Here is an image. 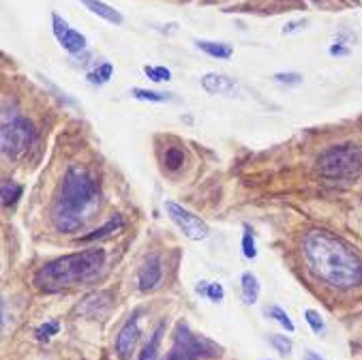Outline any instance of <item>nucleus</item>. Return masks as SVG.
Masks as SVG:
<instances>
[{
    "mask_svg": "<svg viewBox=\"0 0 362 360\" xmlns=\"http://www.w3.org/2000/svg\"><path fill=\"white\" fill-rule=\"evenodd\" d=\"M303 251L313 274L334 290H351L362 283V260L339 236L313 230L303 238Z\"/></svg>",
    "mask_w": 362,
    "mask_h": 360,
    "instance_id": "obj_1",
    "label": "nucleus"
},
{
    "mask_svg": "<svg viewBox=\"0 0 362 360\" xmlns=\"http://www.w3.org/2000/svg\"><path fill=\"white\" fill-rule=\"evenodd\" d=\"M99 210V185L84 168H69L52 208V223L58 232L84 228Z\"/></svg>",
    "mask_w": 362,
    "mask_h": 360,
    "instance_id": "obj_2",
    "label": "nucleus"
},
{
    "mask_svg": "<svg viewBox=\"0 0 362 360\" xmlns=\"http://www.w3.org/2000/svg\"><path fill=\"white\" fill-rule=\"evenodd\" d=\"M105 266V251L95 247L82 253L62 255L41 266L35 274V285L43 292H62L93 281Z\"/></svg>",
    "mask_w": 362,
    "mask_h": 360,
    "instance_id": "obj_3",
    "label": "nucleus"
},
{
    "mask_svg": "<svg viewBox=\"0 0 362 360\" xmlns=\"http://www.w3.org/2000/svg\"><path fill=\"white\" fill-rule=\"evenodd\" d=\"M317 172L330 182H351L362 172V151L351 144L332 146L317 159Z\"/></svg>",
    "mask_w": 362,
    "mask_h": 360,
    "instance_id": "obj_4",
    "label": "nucleus"
},
{
    "mask_svg": "<svg viewBox=\"0 0 362 360\" xmlns=\"http://www.w3.org/2000/svg\"><path fill=\"white\" fill-rule=\"evenodd\" d=\"M35 141V129L30 124V120H26L24 116H3V129H0V146H3V155L18 159L22 157L30 144Z\"/></svg>",
    "mask_w": 362,
    "mask_h": 360,
    "instance_id": "obj_5",
    "label": "nucleus"
},
{
    "mask_svg": "<svg viewBox=\"0 0 362 360\" xmlns=\"http://www.w3.org/2000/svg\"><path fill=\"white\" fill-rule=\"evenodd\" d=\"M174 347L182 349L185 354H189L191 358H214L221 354V345H216L214 341L191 332V328L187 324H178L176 326V335H174Z\"/></svg>",
    "mask_w": 362,
    "mask_h": 360,
    "instance_id": "obj_6",
    "label": "nucleus"
},
{
    "mask_svg": "<svg viewBox=\"0 0 362 360\" xmlns=\"http://www.w3.org/2000/svg\"><path fill=\"white\" fill-rule=\"evenodd\" d=\"M165 212L168 217L174 221V226L189 238V240H204L208 236V226L193 214L191 210L182 208L176 202H165Z\"/></svg>",
    "mask_w": 362,
    "mask_h": 360,
    "instance_id": "obj_7",
    "label": "nucleus"
},
{
    "mask_svg": "<svg viewBox=\"0 0 362 360\" xmlns=\"http://www.w3.org/2000/svg\"><path fill=\"white\" fill-rule=\"evenodd\" d=\"M52 24H54V35L58 39V43L71 52V54H78L82 50H86V37L80 30L71 28L58 13H52Z\"/></svg>",
    "mask_w": 362,
    "mask_h": 360,
    "instance_id": "obj_8",
    "label": "nucleus"
},
{
    "mask_svg": "<svg viewBox=\"0 0 362 360\" xmlns=\"http://www.w3.org/2000/svg\"><path fill=\"white\" fill-rule=\"evenodd\" d=\"M139 341V313H133L131 320H127V324L120 328L118 337H116V354L120 360H129L135 345Z\"/></svg>",
    "mask_w": 362,
    "mask_h": 360,
    "instance_id": "obj_9",
    "label": "nucleus"
},
{
    "mask_svg": "<svg viewBox=\"0 0 362 360\" xmlns=\"http://www.w3.org/2000/svg\"><path fill=\"white\" fill-rule=\"evenodd\" d=\"M163 277V264L159 255H148L146 260L141 262L139 272H137V281H139V290L141 292H151L161 283Z\"/></svg>",
    "mask_w": 362,
    "mask_h": 360,
    "instance_id": "obj_10",
    "label": "nucleus"
},
{
    "mask_svg": "<svg viewBox=\"0 0 362 360\" xmlns=\"http://www.w3.org/2000/svg\"><path fill=\"white\" fill-rule=\"evenodd\" d=\"M202 86L210 95H232L236 91V82L223 74H206L202 78Z\"/></svg>",
    "mask_w": 362,
    "mask_h": 360,
    "instance_id": "obj_11",
    "label": "nucleus"
},
{
    "mask_svg": "<svg viewBox=\"0 0 362 360\" xmlns=\"http://www.w3.org/2000/svg\"><path fill=\"white\" fill-rule=\"evenodd\" d=\"M80 3L90 11V13H95V16H99V18H103L105 22H112V24H122V16L116 11V9H112L110 5H105V3H101V0H80Z\"/></svg>",
    "mask_w": 362,
    "mask_h": 360,
    "instance_id": "obj_12",
    "label": "nucleus"
},
{
    "mask_svg": "<svg viewBox=\"0 0 362 360\" xmlns=\"http://www.w3.org/2000/svg\"><path fill=\"white\" fill-rule=\"evenodd\" d=\"M240 287H243V298L247 305H255L259 298V283L253 272H243L240 277Z\"/></svg>",
    "mask_w": 362,
    "mask_h": 360,
    "instance_id": "obj_13",
    "label": "nucleus"
},
{
    "mask_svg": "<svg viewBox=\"0 0 362 360\" xmlns=\"http://www.w3.org/2000/svg\"><path fill=\"white\" fill-rule=\"evenodd\" d=\"M197 47L199 50H204L208 56H212V58H221V60H226V58H230L232 54H234V50L228 45V43H214V41H197Z\"/></svg>",
    "mask_w": 362,
    "mask_h": 360,
    "instance_id": "obj_14",
    "label": "nucleus"
},
{
    "mask_svg": "<svg viewBox=\"0 0 362 360\" xmlns=\"http://www.w3.org/2000/svg\"><path fill=\"white\" fill-rule=\"evenodd\" d=\"M161 335H163V326H159L155 330V335L151 337V341L144 345V349L139 352L137 360H159V345H161Z\"/></svg>",
    "mask_w": 362,
    "mask_h": 360,
    "instance_id": "obj_15",
    "label": "nucleus"
},
{
    "mask_svg": "<svg viewBox=\"0 0 362 360\" xmlns=\"http://www.w3.org/2000/svg\"><path fill=\"white\" fill-rule=\"evenodd\" d=\"M197 294H204V296H208V298L214 301V303H221L223 296H226V290H223V285H221V283H206V281H199V285H197Z\"/></svg>",
    "mask_w": 362,
    "mask_h": 360,
    "instance_id": "obj_16",
    "label": "nucleus"
},
{
    "mask_svg": "<svg viewBox=\"0 0 362 360\" xmlns=\"http://www.w3.org/2000/svg\"><path fill=\"white\" fill-rule=\"evenodd\" d=\"M122 226H124V221H122V217H114L112 221H107L103 228H99L95 234H88V236H82V243H88V240H97V238H105V236H110L112 232H118V230H122Z\"/></svg>",
    "mask_w": 362,
    "mask_h": 360,
    "instance_id": "obj_17",
    "label": "nucleus"
},
{
    "mask_svg": "<svg viewBox=\"0 0 362 360\" xmlns=\"http://www.w3.org/2000/svg\"><path fill=\"white\" fill-rule=\"evenodd\" d=\"M22 185L13 182V180H5L3 182V206H13L20 197H22Z\"/></svg>",
    "mask_w": 362,
    "mask_h": 360,
    "instance_id": "obj_18",
    "label": "nucleus"
},
{
    "mask_svg": "<svg viewBox=\"0 0 362 360\" xmlns=\"http://www.w3.org/2000/svg\"><path fill=\"white\" fill-rule=\"evenodd\" d=\"M131 97H135L139 101H153V103L170 101V95L168 93H155V91H144V88H133L131 91Z\"/></svg>",
    "mask_w": 362,
    "mask_h": 360,
    "instance_id": "obj_19",
    "label": "nucleus"
},
{
    "mask_svg": "<svg viewBox=\"0 0 362 360\" xmlns=\"http://www.w3.org/2000/svg\"><path fill=\"white\" fill-rule=\"evenodd\" d=\"M266 315H270V318H274L287 332H294L296 330V326H294V322L289 320V315L281 309V307H270V309H266Z\"/></svg>",
    "mask_w": 362,
    "mask_h": 360,
    "instance_id": "obj_20",
    "label": "nucleus"
},
{
    "mask_svg": "<svg viewBox=\"0 0 362 360\" xmlns=\"http://www.w3.org/2000/svg\"><path fill=\"white\" fill-rule=\"evenodd\" d=\"M270 345H272L279 354H283V356H287L289 352H292V341L285 339V335H272V337H270Z\"/></svg>",
    "mask_w": 362,
    "mask_h": 360,
    "instance_id": "obj_21",
    "label": "nucleus"
},
{
    "mask_svg": "<svg viewBox=\"0 0 362 360\" xmlns=\"http://www.w3.org/2000/svg\"><path fill=\"white\" fill-rule=\"evenodd\" d=\"M144 71H146V76L153 82H165V80H170V69H165V66H144Z\"/></svg>",
    "mask_w": 362,
    "mask_h": 360,
    "instance_id": "obj_22",
    "label": "nucleus"
},
{
    "mask_svg": "<svg viewBox=\"0 0 362 360\" xmlns=\"http://www.w3.org/2000/svg\"><path fill=\"white\" fill-rule=\"evenodd\" d=\"M182 161H185L182 151H178V149H170V151L165 153V166H168L170 170H178V168L182 166Z\"/></svg>",
    "mask_w": 362,
    "mask_h": 360,
    "instance_id": "obj_23",
    "label": "nucleus"
},
{
    "mask_svg": "<svg viewBox=\"0 0 362 360\" xmlns=\"http://www.w3.org/2000/svg\"><path fill=\"white\" fill-rule=\"evenodd\" d=\"M243 253L249 260H253L257 255V249H255V240H253L251 230H245V234H243Z\"/></svg>",
    "mask_w": 362,
    "mask_h": 360,
    "instance_id": "obj_24",
    "label": "nucleus"
},
{
    "mask_svg": "<svg viewBox=\"0 0 362 360\" xmlns=\"http://www.w3.org/2000/svg\"><path fill=\"white\" fill-rule=\"evenodd\" d=\"M305 320L309 322V326H311V330L313 332H322L324 330V320H322V315L317 313V311H313V309H307L305 311Z\"/></svg>",
    "mask_w": 362,
    "mask_h": 360,
    "instance_id": "obj_25",
    "label": "nucleus"
},
{
    "mask_svg": "<svg viewBox=\"0 0 362 360\" xmlns=\"http://www.w3.org/2000/svg\"><path fill=\"white\" fill-rule=\"evenodd\" d=\"M110 78H112V64H103L99 71H95V74L88 76V80H90L93 84H103V82H107Z\"/></svg>",
    "mask_w": 362,
    "mask_h": 360,
    "instance_id": "obj_26",
    "label": "nucleus"
},
{
    "mask_svg": "<svg viewBox=\"0 0 362 360\" xmlns=\"http://www.w3.org/2000/svg\"><path fill=\"white\" fill-rule=\"evenodd\" d=\"M56 332H58V322H47V324H43V326L37 328V339L39 341H47Z\"/></svg>",
    "mask_w": 362,
    "mask_h": 360,
    "instance_id": "obj_27",
    "label": "nucleus"
},
{
    "mask_svg": "<svg viewBox=\"0 0 362 360\" xmlns=\"http://www.w3.org/2000/svg\"><path fill=\"white\" fill-rule=\"evenodd\" d=\"M274 80L279 84H300L303 82V76H298V74H276Z\"/></svg>",
    "mask_w": 362,
    "mask_h": 360,
    "instance_id": "obj_28",
    "label": "nucleus"
},
{
    "mask_svg": "<svg viewBox=\"0 0 362 360\" xmlns=\"http://www.w3.org/2000/svg\"><path fill=\"white\" fill-rule=\"evenodd\" d=\"M298 28H305V22H292V24H287V26L283 28V35H289V33H294V30H298Z\"/></svg>",
    "mask_w": 362,
    "mask_h": 360,
    "instance_id": "obj_29",
    "label": "nucleus"
},
{
    "mask_svg": "<svg viewBox=\"0 0 362 360\" xmlns=\"http://www.w3.org/2000/svg\"><path fill=\"white\" fill-rule=\"evenodd\" d=\"M330 54H332V56H345V54H347V50H345V47H341V45H332V47H330Z\"/></svg>",
    "mask_w": 362,
    "mask_h": 360,
    "instance_id": "obj_30",
    "label": "nucleus"
},
{
    "mask_svg": "<svg viewBox=\"0 0 362 360\" xmlns=\"http://www.w3.org/2000/svg\"><path fill=\"white\" fill-rule=\"evenodd\" d=\"M305 360H324L317 352H311V349H307L305 352Z\"/></svg>",
    "mask_w": 362,
    "mask_h": 360,
    "instance_id": "obj_31",
    "label": "nucleus"
}]
</instances>
